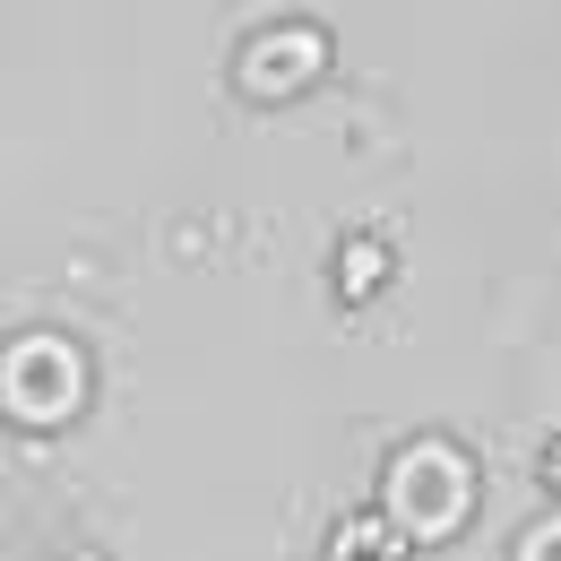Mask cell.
I'll return each instance as SVG.
<instances>
[{
  "label": "cell",
  "mask_w": 561,
  "mask_h": 561,
  "mask_svg": "<svg viewBox=\"0 0 561 561\" xmlns=\"http://www.w3.org/2000/svg\"><path fill=\"white\" fill-rule=\"evenodd\" d=\"M320 70H329V35H320V26H260V35L242 44V61H233L242 95H260V104L302 95Z\"/></svg>",
  "instance_id": "3957f363"
},
{
  "label": "cell",
  "mask_w": 561,
  "mask_h": 561,
  "mask_svg": "<svg viewBox=\"0 0 561 561\" xmlns=\"http://www.w3.org/2000/svg\"><path fill=\"white\" fill-rule=\"evenodd\" d=\"M380 285H389V242H346V251H337V294H346V302H371Z\"/></svg>",
  "instance_id": "5b68a950"
},
{
  "label": "cell",
  "mask_w": 561,
  "mask_h": 561,
  "mask_svg": "<svg viewBox=\"0 0 561 561\" xmlns=\"http://www.w3.org/2000/svg\"><path fill=\"white\" fill-rule=\"evenodd\" d=\"M78 398H87V363H78L61 337H26V346H9V415L26 423V432L70 423Z\"/></svg>",
  "instance_id": "7a4b0ae2"
},
{
  "label": "cell",
  "mask_w": 561,
  "mask_h": 561,
  "mask_svg": "<svg viewBox=\"0 0 561 561\" xmlns=\"http://www.w3.org/2000/svg\"><path fill=\"white\" fill-rule=\"evenodd\" d=\"M329 561H407V536L380 510H354V518L329 527Z\"/></svg>",
  "instance_id": "277c9868"
},
{
  "label": "cell",
  "mask_w": 561,
  "mask_h": 561,
  "mask_svg": "<svg viewBox=\"0 0 561 561\" xmlns=\"http://www.w3.org/2000/svg\"><path fill=\"white\" fill-rule=\"evenodd\" d=\"M380 518L407 536V545H449L467 518H476V467L458 440H407L380 476Z\"/></svg>",
  "instance_id": "6da1fadb"
},
{
  "label": "cell",
  "mask_w": 561,
  "mask_h": 561,
  "mask_svg": "<svg viewBox=\"0 0 561 561\" xmlns=\"http://www.w3.org/2000/svg\"><path fill=\"white\" fill-rule=\"evenodd\" d=\"M518 561H561V510H553V518H536V527L518 536Z\"/></svg>",
  "instance_id": "8992f818"
},
{
  "label": "cell",
  "mask_w": 561,
  "mask_h": 561,
  "mask_svg": "<svg viewBox=\"0 0 561 561\" xmlns=\"http://www.w3.org/2000/svg\"><path fill=\"white\" fill-rule=\"evenodd\" d=\"M536 476H545V492L561 501V440H545V458H536Z\"/></svg>",
  "instance_id": "52a82bcc"
}]
</instances>
